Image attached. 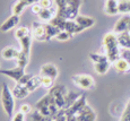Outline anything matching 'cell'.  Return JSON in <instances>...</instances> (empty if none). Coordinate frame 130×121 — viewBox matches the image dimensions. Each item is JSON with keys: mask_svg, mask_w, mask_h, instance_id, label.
<instances>
[{"mask_svg": "<svg viewBox=\"0 0 130 121\" xmlns=\"http://www.w3.org/2000/svg\"><path fill=\"white\" fill-rule=\"evenodd\" d=\"M82 94H79V93H75V92H67L66 96H64V99H66V105H64V110H67L68 108H70L72 104H74L75 102H76L77 100L80 97Z\"/></svg>", "mask_w": 130, "mask_h": 121, "instance_id": "44dd1931", "label": "cell"}, {"mask_svg": "<svg viewBox=\"0 0 130 121\" xmlns=\"http://www.w3.org/2000/svg\"><path fill=\"white\" fill-rule=\"evenodd\" d=\"M57 5V17L66 21H75L79 15L82 0H54Z\"/></svg>", "mask_w": 130, "mask_h": 121, "instance_id": "6da1fadb", "label": "cell"}, {"mask_svg": "<svg viewBox=\"0 0 130 121\" xmlns=\"http://www.w3.org/2000/svg\"><path fill=\"white\" fill-rule=\"evenodd\" d=\"M19 21H21V16L19 15H11L0 25V31L2 33H7V32L11 31L12 28L16 27V25H18Z\"/></svg>", "mask_w": 130, "mask_h": 121, "instance_id": "8fae6325", "label": "cell"}, {"mask_svg": "<svg viewBox=\"0 0 130 121\" xmlns=\"http://www.w3.org/2000/svg\"><path fill=\"white\" fill-rule=\"evenodd\" d=\"M32 120L33 121H54V118L45 117V115L41 114L37 110H34L33 113H32Z\"/></svg>", "mask_w": 130, "mask_h": 121, "instance_id": "4316f807", "label": "cell"}, {"mask_svg": "<svg viewBox=\"0 0 130 121\" xmlns=\"http://www.w3.org/2000/svg\"><path fill=\"white\" fill-rule=\"evenodd\" d=\"M42 7L40 6V4L37 2V4H34V5H32L31 6V10H32V12L33 14H35V15H39L40 12H41V10H42Z\"/></svg>", "mask_w": 130, "mask_h": 121, "instance_id": "e575fe53", "label": "cell"}, {"mask_svg": "<svg viewBox=\"0 0 130 121\" xmlns=\"http://www.w3.org/2000/svg\"><path fill=\"white\" fill-rule=\"evenodd\" d=\"M14 94H12L11 89L8 87L6 83L2 85V90H1V104L4 108V111L9 118L14 115V110H15V99Z\"/></svg>", "mask_w": 130, "mask_h": 121, "instance_id": "277c9868", "label": "cell"}, {"mask_svg": "<svg viewBox=\"0 0 130 121\" xmlns=\"http://www.w3.org/2000/svg\"><path fill=\"white\" fill-rule=\"evenodd\" d=\"M22 1H23L27 7H28V6H32V5H34V4H37L40 0H22Z\"/></svg>", "mask_w": 130, "mask_h": 121, "instance_id": "d590c367", "label": "cell"}, {"mask_svg": "<svg viewBox=\"0 0 130 121\" xmlns=\"http://www.w3.org/2000/svg\"><path fill=\"white\" fill-rule=\"evenodd\" d=\"M45 29H46V42H50L52 39L57 37V35L61 32V29L58 28L57 26H54V25L50 24V23L45 24Z\"/></svg>", "mask_w": 130, "mask_h": 121, "instance_id": "d6986e66", "label": "cell"}, {"mask_svg": "<svg viewBox=\"0 0 130 121\" xmlns=\"http://www.w3.org/2000/svg\"><path fill=\"white\" fill-rule=\"evenodd\" d=\"M19 55V51L14 47H6L2 49L1 57L5 60H16Z\"/></svg>", "mask_w": 130, "mask_h": 121, "instance_id": "9a60e30c", "label": "cell"}, {"mask_svg": "<svg viewBox=\"0 0 130 121\" xmlns=\"http://www.w3.org/2000/svg\"><path fill=\"white\" fill-rule=\"evenodd\" d=\"M32 34L27 35V36L23 37L22 40H19L21 43V51H19V55L16 59L17 66L22 68H26L27 65L29 62V55H31V45H32Z\"/></svg>", "mask_w": 130, "mask_h": 121, "instance_id": "3957f363", "label": "cell"}, {"mask_svg": "<svg viewBox=\"0 0 130 121\" xmlns=\"http://www.w3.org/2000/svg\"><path fill=\"white\" fill-rule=\"evenodd\" d=\"M26 7L27 6L24 4L23 1H22V0H17V1L15 2V4L12 5V7H11L12 15H19V16H21L22 12L26 9Z\"/></svg>", "mask_w": 130, "mask_h": 121, "instance_id": "603a6c76", "label": "cell"}, {"mask_svg": "<svg viewBox=\"0 0 130 121\" xmlns=\"http://www.w3.org/2000/svg\"><path fill=\"white\" fill-rule=\"evenodd\" d=\"M104 12L109 16H116L119 14L118 0H106L104 6Z\"/></svg>", "mask_w": 130, "mask_h": 121, "instance_id": "5bb4252c", "label": "cell"}, {"mask_svg": "<svg viewBox=\"0 0 130 121\" xmlns=\"http://www.w3.org/2000/svg\"><path fill=\"white\" fill-rule=\"evenodd\" d=\"M39 4L42 8L47 9V8H51L52 7V0H40Z\"/></svg>", "mask_w": 130, "mask_h": 121, "instance_id": "836d02e7", "label": "cell"}, {"mask_svg": "<svg viewBox=\"0 0 130 121\" xmlns=\"http://www.w3.org/2000/svg\"><path fill=\"white\" fill-rule=\"evenodd\" d=\"M113 68L118 74H129L130 72V62L128 60L123 59V58H120L116 62H113Z\"/></svg>", "mask_w": 130, "mask_h": 121, "instance_id": "7c38bea8", "label": "cell"}, {"mask_svg": "<svg viewBox=\"0 0 130 121\" xmlns=\"http://www.w3.org/2000/svg\"><path fill=\"white\" fill-rule=\"evenodd\" d=\"M57 7H51V8H47V9H42L41 12H40L37 16L40 17V19L43 22H46V23H50L54 17L57 16Z\"/></svg>", "mask_w": 130, "mask_h": 121, "instance_id": "4fadbf2b", "label": "cell"}, {"mask_svg": "<svg viewBox=\"0 0 130 121\" xmlns=\"http://www.w3.org/2000/svg\"><path fill=\"white\" fill-rule=\"evenodd\" d=\"M32 34L31 31H29V28L27 26H21L18 27V28H16V31H15V39L16 40H22L23 37L27 36V35Z\"/></svg>", "mask_w": 130, "mask_h": 121, "instance_id": "d4e9b609", "label": "cell"}, {"mask_svg": "<svg viewBox=\"0 0 130 121\" xmlns=\"http://www.w3.org/2000/svg\"><path fill=\"white\" fill-rule=\"evenodd\" d=\"M0 74L5 75V76H7V77H9L10 79L15 80V82L17 83L25 74H26V72H25L24 68L16 66L15 68H11V69H0Z\"/></svg>", "mask_w": 130, "mask_h": 121, "instance_id": "ba28073f", "label": "cell"}, {"mask_svg": "<svg viewBox=\"0 0 130 121\" xmlns=\"http://www.w3.org/2000/svg\"><path fill=\"white\" fill-rule=\"evenodd\" d=\"M113 32L116 34L130 32V15H123L122 17H120L114 25Z\"/></svg>", "mask_w": 130, "mask_h": 121, "instance_id": "9c48e42d", "label": "cell"}, {"mask_svg": "<svg viewBox=\"0 0 130 121\" xmlns=\"http://www.w3.org/2000/svg\"><path fill=\"white\" fill-rule=\"evenodd\" d=\"M41 86V76L40 75H37V76H33L29 79V82L26 84V89L28 90V93L31 94V93H33L34 90H36L37 88Z\"/></svg>", "mask_w": 130, "mask_h": 121, "instance_id": "ac0fdd59", "label": "cell"}, {"mask_svg": "<svg viewBox=\"0 0 130 121\" xmlns=\"http://www.w3.org/2000/svg\"><path fill=\"white\" fill-rule=\"evenodd\" d=\"M71 80L76 86L83 88V89H92L95 87V80L91 75L77 74L71 77Z\"/></svg>", "mask_w": 130, "mask_h": 121, "instance_id": "8992f818", "label": "cell"}, {"mask_svg": "<svg viewBox=\"0 0 130 121\" xmlns=\"http://www.w3.org/2000/svg\"><path fill=\"white\" fill-rule=\"evenodd\" d=\"M49 92L51 93L54 96V101H56V104L59 109H64V105H66V96L68 89L66 88L64 85H53L51 88L49 89Z\"/></svg>", "mask_w": 130, "mask_h": 121, "instance_id": "5b68a950", "label": "cell"}, {"mask_svg": "<svg viewBox=\"0 0 130 121\" xmlns=\"http://www.w3.org/2000/svg\"><path fill=\"white\" fill-rule=\"evenodd\" d=\"M59 75V70L53 64H44L40 69V76L41 77H49L51 79L56 80Z\"/></svg>", "mask_w": 130, "mask_h": 121, "instance_id": "30bf717a", "label": "cell"}, {"mask_svg": "<svg viewBox=\"0 0 130 121\" xmlns=\"http://www.w3.org/2000/svg\"><path fill=\"white\" fill-rule=\"evenodd\" d=\"M12 94H14V96L16 97V99H19V100H23L25 97L28 96V90L26 89V87L25 86H19V85H15L14 87H12L11 89Z\"/></svg>", "mask_w": 130, "mask_h": 121, "instance_id": "ffe728a7", "label": "cell"}, {"mask_svg": "<svg viewBox=\"0 0 130 121\" xmlns=\"http://www.w3.org/2000/svg\"><path fill=\"white\" fill-rule=\"evenodd\" d=\"M102 44H103L104 51H105L104 54L109 58L110 62L113 64L121 58V50H120L118 37L114 32H109L104 35L103 40H102Z\"/></svg>", "mask_w": 130, "mask_h": 121, "instance_id": "7a4b0ae2", "label": "cell"}, {"mask_svg": "<svg viewBox=\"0 0 130 121\" xmlns=\"http://www.w3.org/2000/svg\"><path fill=\"white\" fill-rule=\"evenodd\" d=\"M119 121H130V100L128 101V103H127V105H126V108H124Z\"/></svg>", "mask_w": 130, "mask_h": 121, "instance_id": "83f0119b", "label": "cell"}, {"mask_svg": "<svg viewBox=\"0 0 130 121\" xmlns=\"http://www.w3.org/2000/svg\"><path fill=\"white\" fill-rule=\"evenodd\" d=\"M53 83H54V80L51 79V78H49V77H41V86L42 87L50 89V88L53 86Z\"/></svg>", "mask_w": 130, "mask_h": 121, "instance_id": "f1b7e54d", "label": "cell"}, {"mask_svg": "<svg viewBox=\"0 0 130 121\" xmlns=\"http://www.w3.org/2000/svg\"><path fill=\"white\" fill-rule=\"evenodd\" d=\"M89 59L93 61V64H101V62H105L110 61L109 58L105 54H101V53H91L89 54Z\"/></svg>", "mask_w": 130, "mask_h": 121, "instance_id": "484cf974", "label": "cell"}, {"mask_svg": "<svg viewBox=\"0 0 130 121\" xmlns=\"http://www.w3.org/2000/svg\"><path fill=\"white\" fill-rule=\"evenodd\" d=\"M112 62L105 61V62H101V64H94V69L96 71V74L99 75H105L109 71L110 67H111Z\"/></svg>", "mask_w": 130, "mask_h": 121, "instance_id": "7402d4cb", "label": "cell"}, {"mask_svg": "<svg viewBox=\"0 0 130 121\" xmlns=\"http://www.w3.org/2000/svg\"><path fill=\"white\" fill-rule=\"evenodd\" d=\"M72 36H74V35L69 34L68 32H66V31H61L58 35H57L56 39L58 40V41H68V40H69V39H71Z\"/></svg>", "mask_w": 130, "mask_h": 121, "instance_id": "f546056e", "label": "cell"}, {"mask_svg": "<svg viewBox=\"0 0 130 121\" xmlns=\"http://www.w3.org/2000/svg\"><path fill=\"white\" fill-rule=\"evenodd\" d=\"M119 14L129 15L130 14V0H118Z\"/></svg>", "mask_w": 130, "mask_h": 121, "instance_id": "cb8c5ba5", "label": "cell"}, {"mask_svg": "<svg viewBox=\"0 0 130 121\" xmlns=\"http://www.w3.org/2000/svg\"><path fill=\"white\" fill-rule=\"evenodd\" d=\"M33 76H34V75H32V74H25L24 76L16 83V84L19 85V86H26V84L29 82V79H31Z\"/></svg>", "mask_w": 130, "mask_h": 121, "instance_id": "4dcf8cb0", "label": "cell"}, {"mask_svg": "<svg viewBox=\"0 0 130 121\" xmlns=\"http://www.w3.org/2000/svg\"><path fill=\"white\" fill-rule=\"evenodd\" d=\"M10 121H25L26 119V114H24L23 112H21V111H18V112L14 113V115L10 118Z\"/></svg>", "mask_w": 130, "mask_h": 121, "instance_id": "d6a6232c", "label": "cell"}, {"mask_svg": "<svg viewBox=\"0 0 130 121\" xmlns=\"http://www.w3.org/2000/svg\"><path fill=\"white\" fill-rule=\"evenodd\" d=\"M118 42L120 48L126 50H130V32H123V33L117 34Z\"/></svg>", "mask_w": 130, "mask_h": 121, "instance_id": "e0dca14e", "label": "cell"}, {"mask_svg": "<svg viewBox=\"0 0 130 121\" xmlns=\"http://www.w3.org/2000/svg\"><path fill=\"white\" fill-rule=\"evenodd\" d=\"M19 111L21 112H23L24 114H32L33 113V107H32L31 104H27V103H25V104H22L21 108H19Z\"/></svg>", "mask_w": 130, "mask_h": 121, "instance_id": "1f68e13d", "label": "cell"}, {"mask_svg": "<svg viewBox=\"0 0 130 121\" xmlns=\"http://www.w3.org/2000/svg\"><path fill=\"white\" fill-rule=\"evenodd\" d=\"M32 36L39 42H46L45 24H42L39 22L32 23Z\"/></svg>", "mask_w": 130, "mask_h": 121, "instance_id": "52a82bcc", "label": "cell"}, {"mask_svg": "<svg viewBox=\"0 0 130 121\" xmlns=\"http://www.w3.org/2000/svg\"><path fill=\"white\" fill-rule=\"evenodd\" d=\"M75 22L77 23L78 25H80L84 29H87L89 27H92L95 24V19L92 18V17L88 16H83V15H78L75 19Z\"/></svg>", "mask_w": 130, "mask_h": 121, "instance_id": "2e32d148", "label": "cell"}]
</instances>
